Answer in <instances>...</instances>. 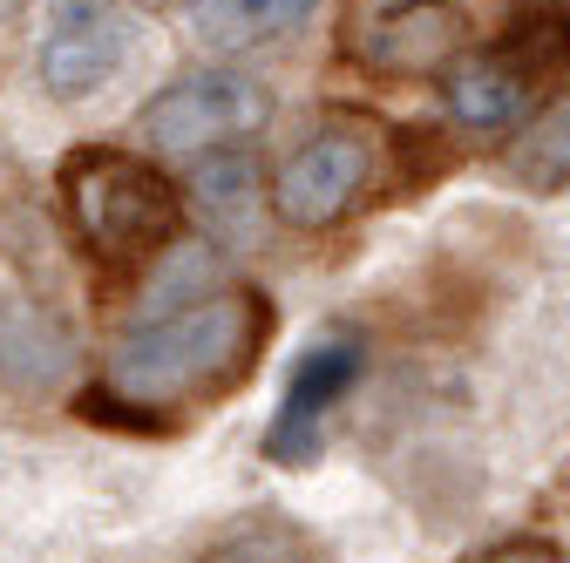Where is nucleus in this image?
Returning a JSON list of instances; mask_svg holds the SVG:
<instances>
[{
	"mask_svg": "<svg viewBox=\"0 0 570 563\" xmlns=\"http://www.w3.org/2000/svg\"><path fill=\"white\" fill-rule=\"evenodd\" d=\"M197 563H306V543L285 523H252V530H232L225 543H210Z\"/></svg>",
	"mask_w": 570,
	"mask_h": 563,
	"instance_id": "nucleus-13",
	"label": "nucleus"
},
{
	"mask_svg": "<svg viewBox=\"0 0 570 563\" xmlns=\"http://www.w3.org/2000/svg\"><path fill=\"white\" fill-rule=\"evenodd\" d=\"M367 177H374V136H367V122L333 116V122H320L306 144L278 164V177L265 184V197H272V218L285 231H333L346 210L361 204Z\"/></svg>",
	"mask_w": 570,
	"mask_h": 563,
	"instance_id": "nucleus-6",
	"label": "nucleus"
},
{
	"mask_svg": "<svg viewBox=\"0 0 570 563\" xmlns=\"http://www.w3.org/2000/svg\"><path fill=\"white\" fill-rule=\"evenodd\" d=\"M503 170H510V184H523V190H537V197L570 190V89H563L557 102H543V109L510 136Z\"/></svg>",
	"mask_w": 570,
	"mask_h": 563,
	"instance_id": "nucleus-11",
	"label": "nucleus"
},
{
	"mask_svg": "<svg viewBox=\"0 0 570 563\" xmlns=\"http://www.w3.org/2000/svg\"><path fill=\"white\" fill-rule=\"evenodd\" d=\"M184 8H190L197 41L225 48V55H245V48H265L278 34H293L320 0H184Z\"/></svg>",
	"mask_w": 570,
	"mask_h": 563,
	"instance_id": "nucleus-10",
	"label": "nucleus"
},
{
	"mask_svg": "<svg viewBox=\"0 0 570 563\" xmlns=\"http://www.w3.org/2000/svg\"><path fill=\"white\" fill-rule=\"evenodd\" d=\"M475 563H563L550 543H537V536H517V543H495V550H482Z\"/></svg>",
	"mask_w": 570,
	"mask_h": 563,
	"instance_id": "nucleus-14",
	"label": "nucleus"
},
{
	"mask_svg": "<svg viewBox=\"0 0 570 563\" xmlns=\"http://www.w3.org/2000/svg\"><path fill=\"white\" fill-rule=\"evenodd\" d=\"M258 164H252V150H218V157H197V177H190V197H197V218L210 225V231H225V238H238V231H252V218H258Z\"/></svg>",
	"mask_w": 570,
	"mask_h": 563,
	"instance_id": "nucleus-12",
	"label": "nucleus"
},
{
	"mask_svg": "<svg viewBox=\"0 0 570 563\" xmlns=\"http://www.w3.org/2000/svg\"><path fill=\"white\" fill-rule=\"evenodd\" d=\"M129 48H136V14L122 0H55L35 48V76L55 102H89L122 76Z\"/></svg>",
	"mask_w": 570,
	"mask_h": 563,
	"instance_id": "nucleus-7",
	"label": "nucleus"
},
{
	"mask_svg": "<svg viewBox=\"0 0 570 563\" xmlns=\"http://www.w3.org/2000/svg\"><path fill=\"white\" fill-rule=\"evenodd\" d=\"M346 61H361L367 76H442L469 48V14L455 0H346L340 21Z\"/></svg>",
	"mask_w": 570,
	"mask_h": 563,
	"instance_id": "nucleus-5",
	"label": "nucleus"
},
{
	"mask_svg": "<svg viewBox=\"0 0 570 563\" xmlns=\"http://www.w3.org/2000/svg\"><path fill=\"white\" fill-rule=\"evenodd\" d=\"M21 8H28V0H0V28H8V21H21Z\"/></svg>",
	"mask_w": 570,
	"mask_h": 563,
	"instance_id": "nucleus-15",
	"label": "nucleus"
},
{
	"mask_svg": "<svg viewBox=\"0 0 570 563\" xmlns=\"http://www.w3.org/2000/svg\"><path fill=\"white\" fill-rule=\"evenodd\" d=\"M61 204L76 238L102 258V265H142L177 245L184 231V197L177 184L142 164L136 150L116 144H89L61 164Z\"/></svg>",
	"mask_w": 570,
	"mask_h": 563,
	"instance_id": "nucleus-2",
	"label": "nucleus"
},
{
	"mask_svg": "<svg viewBox=\"0 0 570 563\" xmlns=\"http://www.w3.org/2000/svg\"><path fill=\"white\" fill-rule=\"evenodd\" d=\"M68 360H76V339L48 306H28V299L0 306V387L41 394L68 374Z\"/></svg>",
	"mask_w": 570,
	"mask_h": 563,
	"instance_id": "nucleus-9",
	"label": "nucleus"
},
{
	"mask_svg": "<svg viewBox=\"0 0 570 563\" xmlns=\"http://www.w3.org/2000/svg\"><path fill=\"white\" fill-rule=\"evenodd\" d=\"M272 122V89L238 68H190L170 89L142 102V144L164 157H218L258 144V129Z\"/></svg>",
	"mask_w": 570,
	"mask_h": 563,
	"instance_id": "nucleus-4",
	"label": "nucleus"
},
{
	"mask_svg": "<svg viewBox=\"0 0 570 563\" xmlns=\"http://www.w3.org/2000/svg\"><path fill=\"white\" fill-rule=\"evenodd\" d=\"M367 374V346L353 339V333H326V339H313L306 354H299V367H293V381H285V401H278V414H272V428H265V455L272 462H306L313 448H320V428H326V414L353 394V381Z\"/></svg>",
	"mask_w": 570,
	"mask_h": 563,
	"instance_id": "nucleus-8",
	"label": "nucleus"
},
{
	"mask_svg": "<svg viewBox=\"0 0 570 563\" xmlns=\"http://www.w3.org/2000/svg\"><path fill=\"white\" fill-rule=\"evenodd\" d=\"M570 61V14L557 8H530L517 14V28L489 48H462L449 68H442V102L449 116L469 129V136H495V129H517L523 109L537 102L543 76Z\"/></svg>",
	"mask_w": 570,
	"mask_h": 563,
	"instance_id": "nucleus-3",
	"label": "nucleus"
},
{
	"mask_svg": "<svg viewBox=\"0 0 570 563\" xmlns=\"http://www.w3.org/2000/svg\"><path fill=\"white\" fill-rule=\"evenodd\" d=\"M265 299L258 293H210L190 306H170L157 319H142L102 367V387L89 401H129L136 421H150L157 407H184V401H210L238 387L258 367L265 346Z\"/></svg>",
	"mask_w": 570,
	"mask_h": 563,
	"instance_id": "nucleus-1",
	"label": "nucleus"
}]
</instances>
